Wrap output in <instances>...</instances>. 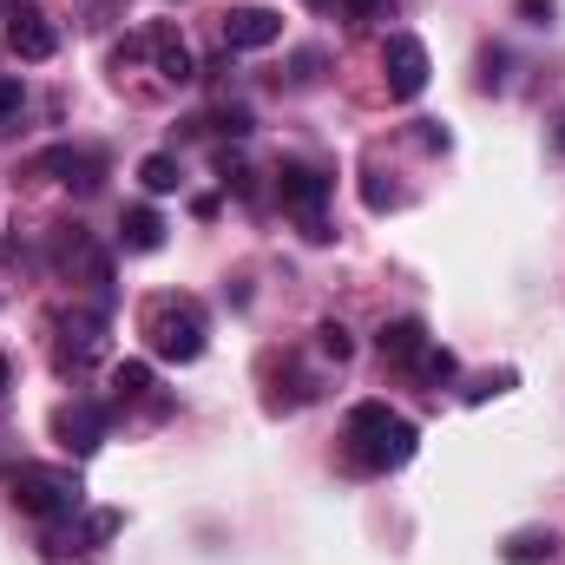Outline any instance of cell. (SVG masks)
I'll return each mask as SVG.
<instances>
[{
  "label": "cell",
  "instance_id": "obj_1",
  "mask_svg": "<svg viewBox=\"0 0 565 565\" xmlns=\"http://www.w3.org/2000/svg\"><path fill=\"white\" fill-rule=\"evenodd\" d=\"M415 447H422L415 422L395 415L388 402H355L349 408V454H355L362 473H395V467L415 460Z\"/></svg>",
  "mask_w": 565,
  "mask_h": 565
},
{
  "label": "cell",
  "instance_id": "obj_2",
  "mask_svg": "<svg viewBox=\"0 0 565 565\" xmlns=\"http://www.w3.org/2000/svg\"><path fill=\"white\" fill-rule=\"evenodd\" d=\"M145 342H151V355L158 362H198L204 355V335H211V316H204V302L198 296H184V289H164V296H151L139 316Z\"/></svg>",
  "mask_w": 565,
  "mask_h": 565
},
{
  "label": "cell",
  "instance_id": "obj_3",
  "mask_svg": "<svg viewBox=\"0 0 565 565\" xmlns=\"http://www.w3.org/2000/svg\"><path fill=\"white\" fill-rule=\"evenodd\" d=\"M7 500L33 520H66V513H79V473L73 467H13Z\"/></svg>",
  "mask_w": 565,
  "mask_h": 565
},
{
  "label": "cell",
  "instance_id": "obj_4",
  "mask_svg": "<svg viewBox=\"0 0 565 565\" xmlns=\"http://www.w3.org/2000/svg\"><path fill=\"white\" fill-rule=\"evenodd\" d=\"M277 198H282V211H296V217H302V231H309V237H329V231H322L329 178H322L316 164H302V158H282V164H277Z\"/></svg>",
  "mask_w": 565,
  "mask_h": 565
},
{
  "label": "cell",
  "instance_id": "obj_5",
  "mask_svg": "<svg viewBox=\"0 0 565 565\" xmlns=\"http://www.w3.org/2000/svg\"><path fill=\"white\" fill-rule=\"evenodd\" d=\"M427 46L415 33H388V46H382V79H388V99H422L427 93Z\"/></svg>",
  "mask_w": 565,
  "mask_h": 565
},
{
  "label": "cell",
  "instance_id": "obj_6",
  "mask_svg": "<svg viewBox=\"0 0 565 565\" xmlns=\"http://www.w3.org/2000/svg\"><path fill=\"white\" fill-rule=\"evenodd\" d=\"M145 60H151V73H158L164 86H191V79H198V53H191V40H184L171 20H151V26H145Z\"/></svg>",
  "mask_w": 565,
  "mask_h": 565
},
{
  "label": "cell",
  "instance_id": "obj_7",
  "mask_svg": "<svg viewBox=\"0 0 565 565\" xmlns=\"http://www.w3.org/2000/svg\"><path fill=\"white\" fill-rule=\"evenodd\" d=\"M99 349H106V309H66L60 316V369L73 375V369L99 362Z\"/></svg>",
  "mask_w": 565,
  "mask_h": 565
},
{
  "label": "cell",
  "instance_id": "obj_8",
  "mask_svg": "<svg viewBox=\"0 0 565 565\" xmlns=\"http://www.w3.org/2000/svg\"><path fill=\"white\" fill-rule=\"evenodd\" d=\"M7 53L26 60V66H40V60L60 53V26H53L40 7H13V13H7Z\"/></svg>",
  "mask_w": 565,
  "mask_h": 565
},
{
  "label": "cell",
  "instance_id": "obj_9",
  "mask_svg": "<svg viewBox=\"0 0 565 565\" xmlns=\"http://www.w3.org/2000/svg\"><path fill=\"white\" fill-rule=\"evenodd\" d=\"M53 440H60L73 460L99 454V440H106V408H93V402H66V408H53Z\"/></svg>",
  "mask_w": 565,
  "mask_h": 565
},
{
  "label": "cell",
  "instance_id": "obj_10",
  "mask_svg": "<svg viewBox=\"0 0 565 565\" xmlns=\"http://www.w3.org/2000/svg\"><path fill=\"white\" fill-rule=\"evenodd\" d=\"M282 40V13L277 7H231L224 13V46L231 53H264Z\"/></svg>",
  "mask_w": 565,
  "mask_h": 565
},
{
  "label": "cell",
  "instance_id": "obj_11",
  "mask_svg": "<svg viewBox=\"0 0 565 565\" xmlns=\"http://www.w3.org/2000/svg\"><path fill=\"white\" fill-rule=\"evenodd\" d=\"M33 171H53L66 191H99V178H106V158L99 151H86V145H53V151H40V164Z\"/></svg>",
  "mask_w": 565,
  "mask_h": 565
},
{
  "label": "cell",
  "instance_id": "obj_12",
  "mask_svg": "<svg viewBox=\"0 0 565 565\" xmlns=\"http://www.w3.org/2000/svg\"><path fill=\"white\" fill-rule=\"evenodd\" d=\"M375 349H382V362H402V369H415V355L427 349V329H422V316H395V322H382V335H375Z\"/></svg>",
  "mask_w": 565,
  "mask_h": 565
},
{
  "label": "cell",
  "instance_id": "obj_13",
  "mask_svg": "<svg viewBox=\"0 0 565 565\" xmlns=\"http://www.w3.org/2000/svg\"><path fill=\"white\" fill-rule=\"evenodd\" d=\"M164 244V217L151 211V204H132L126 217H119V250H132V257H151Z\"/></svg>",
  "mask_w": 565,
  "mask_h": 565
},
{
  "label": "cell",
  "instance_id": "obj_14",
  "mask_svg": "<svg viewBox=\"0 0 565 565\" xmlns=\"http://www.w3.org/2000/svg\"><path fill=\"white\" fill-rule=\"evenodd\" d=\"M139 184L151 191V198H171V191L184 184V171H178V158H171V151H151V158L139 164Z\"/></svg>",
  "mask_w": 565,
  "mask_h": 565
},
{
  "label": "cell",
  "instance_id": "obj_15",
  "mask_svg": "<svg viewBox=\"0 0 565 565\" xmlns=\"http://www.w3.org/2000/svg\"><path fill=\"white\" fill-rule=\"evenodd\" d=\"M553 553H559L553 533H513V540H507V565H546Z\"/></svg>",
  "mask_w": 565,
  "mask_h": 565
},
{
  "label": "cell",
  "instance_id": "obj_16",
  "mask_svg": "<svg viewBox=\"0 0 565 565\" xmlns=\"http://www.w3.org/2000/svg\"><path fill=\"white\" fill-rule=\"evenodd\" d=\"M415 375L440 388V382H454V375H460V362H454V349H434V342H427L422 355H415Z\"/></svg>",
  "mask_w": 565,
  "mask_h": 565
},
{
  "label": "cell",
  "instance_id": "obj_17",
  "mask_svg": "<svg viewBox=\"0 0 565 565\" xmlns=\"http://www.w3.org/2000/svg\"><path fill=\"white\" fill-rule=\"evenodd\" d=\"M145 388H151V362H119L113 369V395L119 402H139Z\"/></svg>",
  "mask_w": 565,
  "mask_h": 565
},
{
  "label": "cell",
  "instance_id": "obj_18",
  "mask_svg": "<svg viewBox=\"0 0 565 565\" xmlns=\"http://www.w3.org/2000/svg\"><path fill=\"white\" fill-rule=\"evenodd\" d=\"M316 349H322L329 362H349V355H355V342H349L342 322H322V329H316Z\"/></svg>",
  "mask_w": 565,
  "mask_h": 565
},
{
  "label": "cell",
  "instance_id": "obj_19",
  "mask_svg": "<svg viewBox=\"0 0 565 565\" xmlns=\"http://www.w3.org/2000/svg\"><path fill=\"white\" fill-rule=\"evenodd\" d=\"M20 113H26L20 79H0V132H13V126H20Z\"/></svg>",
  "mask_w": 565,
  "mask_h": 565
},
{
  "label": "cell",
  "instance_id": "obj_20",
  "mask_svg": "<svg viewBox=\"0 0 565 565\" xmlns=\"http://www.w3.org/2000/svg\"><path fill=\"white\" fill-rule=\"evenodd\" d=\"M513 382H520V375H513V369H500V375H480V382H473V388H467V402H473V408H480V402H493V395H507V388H513Z\"/></svg>",
  "mask_w": 565,
  "mask_h": 565
},
{
  "label": "cell",
  "instance_id": "obj_21",
  "mask_svg": "<svg viewBox=\"0 0 565 565\" xmlns=\"http://www.w3.org/2000/svg\"><path fill=\"white\" fill-rule=\"evenodd\" d=\"M217 132L244 139V132H250V106H224V113H217Z\"/></svg>",
  "mask_w": 565,
  "mask_h": 565
},
{
  "label": "cell",
  "instance_id": "obj_22",
  "mask_svg": "<svg viewBox=\"0 0 565 565\" xmlns=\"http://www.w3.org/2000/svg\"><path fill=\"white\" fill-rule=\"evenodd\" d=\"M520 7V20H533V26H553V13H559V0H513Z\"/></svg>",
  "mask_w": 565,
  "mask_h": 565
},
{
  "label": "cell",
  "instance_id": "obj_23",
  "mask_svg": "<svg viewBox=\"0 0 565 565\" xmlns=\"http://www.w3.org/2000/svg\"><path fill=\"white\" fill-rule=\"evenodd\" d=\"M342 7H349V13H382L388 0H342Z\"/></svg>",
  "mask_w": 565,
  "mask_h": 565
},
{
  "label": "cell",
  "instance_id": "obj_24",
  "mask_svg": "<svg viewBox=\"0 0 565 565\" xmlns=\"http://www.w3.org/2000/svg\"><path fill=\"white\" fill-rule=\"evenodd\" d=\"M7 388H13V369H7V355H0V395H7Z\"/></svg>",
  "mask_w": 565,
  "mask_h": 565
}]
</instances>
